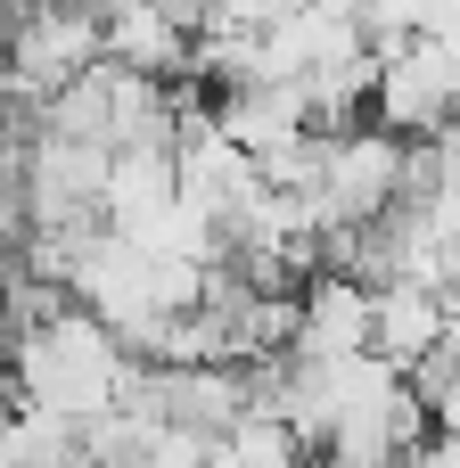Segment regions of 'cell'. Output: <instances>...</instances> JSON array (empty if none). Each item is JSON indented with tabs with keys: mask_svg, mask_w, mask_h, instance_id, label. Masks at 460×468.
Listing matches in <instances>:
<instances>
[{
	"mask_svg": "<svg viewBox=\"0 0 460 468\" xmlns=\"http://www.w3.org/2000/svg\"><path fill=\"white\" fill-rule=\"evenodd\" d=\"M444 329H453V304H444L436 288L395 280V288L370 296V354H379L387 370H403V378H412L428 354H444Z\"/></svg>",
	"mask_w": 460,
	"mask_h": 468,
	"instance_id": "cell-4",
	"label": "cell"
},
{
	"mask_svg": "<svg viewBox=\"0 0 460 468\" xmlns=\"http://www.w3.org/2000/svg\"><path fill=\"white\" fill-rule=\"evenodd\" d=\"M370 354V288L313 271L296 296V362H354Z\"/></svg>",
	"mask_w": 460,
	"mask_h": 468,
	"instance_id": "cell-3",
	"label": "cell"
},
{
	"mask_svg": "<svg viewBox=\"0 0 460 468\" xmlns=\"http://www.w3.org/2000/svg\"><path fill=\"white\" fill-rule=\"evenodd\" d=\"M8 370H16V403H33V411H49V420H66V428L115 420L123 395H132V378H140V362L123 354V337L99 329V321L74 313V304H66L58 321L25 329L16 354H8Z\"/></svg>",
	"mask_w": 460,
	"mask_h": 468,
	"instance_id": "cell-1",
	"label": "cell"
},
{
	"mask_svg": "<svg viewBox=\"0 0 460 468\" xmlns=\"http://www.w3.org/2000/svg\"><path fill=\"white\" fill-rule=\"evenodd\" d=\"M370 107H379V132H395V140H444L460 115V58L436 49V41H412V49L379 58Z\"/></svg>",
	"mask_w": 460,
	"mask_h": 468,
	"instance_id": "cell-2",
	"label": "cell"
}]
</instances>
